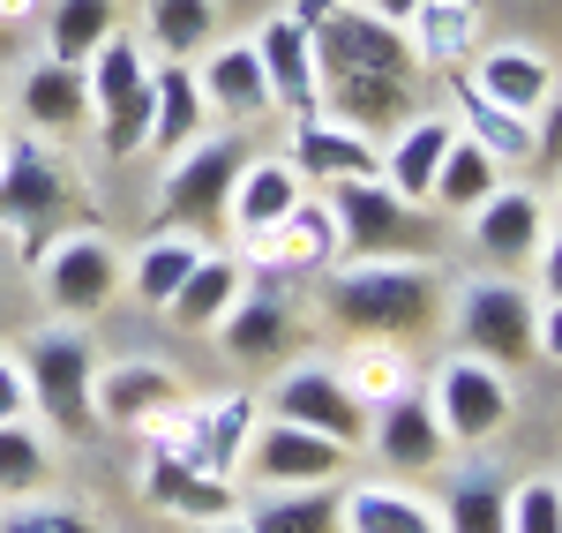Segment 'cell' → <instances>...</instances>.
Masks as SVG:
<instances>
[{
  "instance_id": "obj_1",
  "label": "cell",
  "mask_w": 562,
  "mask_h": 533,
  "mask_svg": "<svg viewBox=\"0 0 562 533\" xmlns=\"http://www.w3.org/2000/svg\"><path fill=\"white\" fill-rule=\"evenodd\" d=\"M330 219H338V248H352V264H405L428 248L420 203L390 196L383 180H330Z\"/></svg>"
},
{
  "instance_id": "obj_2",
  "label": "cell",
  "mask_w": 562,
  "mask_h": 533,
  "mask_svg": "<svg viewBox=\"0 0 562 533\" xmlns=\"http://www.w3.org/2000/svg\"><path fill=\"white\" fill-rule=\"evenodd\" d=\"M330 309L368 338H397V331H420L435 315V286L420 264H352L330 286Z\"/></svg>"
},
{
  "instance_id": "obj_3",
  "label": "cell",
  "mask_w": 562,
  "mask_h": 533,
  "mask_svg": "<svg viewBox=\"0 0 562 533\" xmlns=\"http://www.w3.org/2000/svg\"><path fill=\"white\" fill-rule=\"evenodd\" d=\"M458 331H465V354L487 360V368H525V360L540 354L532 293L510 286V278H473L458 293Z\"/></svg>"
},
{
  "instance_id": "obj_4",
  "label": "cell",
  "mask_w": 562,
  "mask_h": 533,
  "mask_svg": "<svg viewBox=\"0 0 562 533\" xmlns=\"http://www.w3.org/2000/svg\"><path fill=\"white\" fill-rule=\"evenodd\" d=\"M23 384H31V406H38L53 429H83L90 421V391H98V354H90L83 331H38L23 346Z\"/></svg>"
},
{
  "instance_id": "obj_5",
  "label": "cell",
  "mask_w": 562,
  "mask_h": 533,
  "mask_svg": "<svg viewBox=\"0 0 562 533\" xmlns=\"http://www.w3.org/2000/svg\"><path fill=\"white\" fill-rule=\"evenodd\" d=\"M90 98H98V121H105V151L113 158H128L150 143V60L135 53V38H105L90 53Z\"/></svg>"
},
{
  "instance_id": "obj_6",
  "label": "cell",
  "mask_w": 562,
  "mask_h": 533,
  "mask_svg": "<svg viewBox=\"0 0 562 533\" xmlns=\"http://www.w3.org/2000/svg\"><path fill=\"white\" fill-rule=\"evenodd\" d=\"M435 421H442V436L450 444H487L503 421H510V384H503V368H487V360H450L442 376H435Z\"/></svg>"
},
{
  "instance_id": "obj_7",
  "label": "cell",
  "mask_w": 562,
  "mask_h": 533,
  "mask_svg": "<svg viewBox=\"0 0 562 533\" xmlns=\"http://www.w3.org/2000/svg\"><path fill=\"white\" fill-rule=\"evenodd\" d=\"M240 166H248V158H240L233 143H188L180 166L166 174V219H173L180 233L195 225V241H203V233L225 219V196H233Z\"/></svg>"
},
{
  "instance_id": "obj_8",
  "label": "cell",
  "mask_w": 562,
  "mask_h": 533,
  "mask_svg": "<svg viewBox=\"0 0 562 533\" xmlns=\"http://www.w3.org/2000/svg\"><path fill=\"white\" fill-rule=\"evenodd\" d=\"M121 286V256L98 241V233H60L45 248V301L68 315H98Z\"/></svg>"
},
{
  "instance_id": "obj_9",
  "label": "cell",
  "mask_w": 562,
  "mask_h": 533,
  "mask_svg": "<svg viewBox=\"0 0 562 533\" xmlns=\"http://www.w3.org/2000/svg\"><path fill=\"white\" fill-rule=\"evenodd\" d=\"M278 421H301L315 436H330V444H360L368 436V406L346 391V376H330V368H293L285 384H278Z\"/></svg>"
},
{
  "instance_id": "obj_10",
  "label": "cell",
  "mask_w": 562,
  "mask_h": 533,
  "mask_svg": "<svg viewBox=\"0 0 562 533\" xmlns=\"http://www.w3.org/2000/svg\"><path fill=\"white\" fill-rule=\"evenodd\" d=\"M248 466H256V481H270V489H315V481H330L346 466V444L315 436L301 421H270L256 444H248Z\"/></svg>"
},
{
  "instance_id": "obj_11",
  "label": "cell",
  "mask_w": 562,
  "mask_h": 533,
  "mask_svg": "<svg viewBox=\"0 0 562 533\" xmlns=\"http://www.w3.org/2000/svg\"><path fill=\"white\" fill-rule=\"evenodd\" d=\"M248 45H256L262 76H270V106H285L293 121H307V113L323 106V76H315V45H307V31L293 23V15H278V23H262Z\"/></svg>"
},
{
  "instance_id": "obj_12",
  "label": "cell",
  "mask_w": 562,
  "mask_h": 533,
  "mask_svg": "<svg viewBox=\"0 0 562 533\" xmlns=\"http://www.w3.org/2000/svg\"><path fill=\"white\" fill-rule=\"evenodd\" d=\"M285 166L301 180H375V143L360 129H338V121L307 113L293 129V143H285Z\"/></svg>"
},
{
  "instance_id": "obj_13",
  "label": "cell",
  "mask_w": 562,
  "mask_h": 533,
  "mask_svg": "<svg viewBox=\"0 0 562 533\" xmlns=\"http://www.w3.org/2000/svg\"><path fill=\"white\" fill-rule=\"evenodd\" d=\"M323 98L338 106V129H390V121H413V76H368V68H330Z\"/></svg>"
},
{
  "instance_id": "obj_14",
  "label": "cell",
  "mask_w": 562,
  "mask_h": 533,
  "mask_svg": "<svg viewBox=\"0 0 562 533\" xmlns=\"http://www.w3.org/2000/svg\"><path fill=\"white\" fill-rule=\"evenodd\" d=\"M173 399H180V384L158 368V360H128V368L98 376L90 413H105V421H121V429H158V421L173 413Z\"/></svg>"
},
{
  "instance_id": "obj_15",
  "label": "cell",
  "mask_w": 562,
  "mask_h": 533,
  "mask_svg": "<svg viewBox=\"0 0 562 533\" xmlns=\"http://www.w3.org/2000/svg\"><path fill=\"white\" fill-rule=\"evenodd\" d=\"M450 143H458V121H450V113H420V121H405L397 143H390V158H383V188H390V196H405V203H428L435 166H442Z\"/></svg>"
},
{
  "instance_id": "obj_16",
  "label": "cell",
  "mask_w": 562,
  "mask_h": 533,
  "mask_svg": "<svg viewBox=\"0 0 562 533\" xmlns=\"http://www.w3.org/2000/svg\"><path fill=\"white\" fill-rule=\"evenodd\" d=\"M540 225H548L540 196H525V188H495V196L473 211V241H480L487 264H525V256L548 241Z\"/></svg>"
},
{
  "instance_id": "obj_17",
  "label": "cell",
  "mask_w": 562,
  "mask_h": 533,
  "mask_svg": "<svg viewBox=\"0 0 562 533\" xmlns=\"http://www.w3.org/2000/svg\"><path fill=\"white\" fill-rule=\"evenodd\" d=\"M375 451H383L397 474H420V466H435L450 451V436H442V421H435V406L420 391H397L375 413Z\"/></svg>"
},
{
  "instance_id": "obj_18",
  "label": "cell",
  "mask_w": 562,
  "mask_h": 533,
  "mask_svg": "<svg viewBox=\"0 0 562 533\" xmlns=\"http://www.w3.org/2000/svg\"><path fill=\"white\" fill-rule=\"evenodd\" d=\"M248 444H256V399H217L211 413H195V429H180V444H166V451H180L188 466H203V474L225 481Z\"/></svg>"
},
{
  "instance_id": "obj_19",
  "label": "cell",
  "mask_w": 562,
  "mask_h": 533,
  "mask_svg": "<svg viewBox=\"0 0 562 533\" xmlns=\"http://www.w3.org/2000/svg\"><path fill=\"white\" fill-rule=\"evenodd\" d=\"M143 489H150V503H158V511L211 519V526H225V519L240 511V503H233V489H225L217 474L188 466V458H180V451H166V444H158V458H150V481H143Z\"/></svg>"
},
{
  "instance_id": "obj_20",
  "label": "cell",
  "mask_w": 562,
  "mask_h": 533,
  "mask_svg": "<svg viewBox=\"0 0 562 533\" xmlns=\"http://www.w3.org/2000/svg\"><path fill=\"white\" fill-rule=\"evenodd\" d=\"M473 76L480 98H495V106H510V113H540L548 106V90H555V68L532 53V45H495V53H480V68H465Z\"/></svg>"
},
{
  "instance_id": "obj_21",
  "label": "cell",
  "mask_w": 562,
  "mask_h": 533,
  "mask_svg": "<svg viewBox=\"0 0 562 533\" xmlns=\"http://www.w3.org/2000/svg\"><path fill=\"white\" fill-rule=\"evenodd\" d=\"M450 90H458V113L473 121V143L495 158V166H503V174L540 158V135H532V121H525V113H510V106H495V98H480L465 68H450Z\"/></svg>"
},
{
  "instance_id": "obj_22",
  "label": "cell",
  "mask_w": 562,
  "mask_h": 533,
  "mask_svg": "<svg viewBox=\"0 0 562 533\" xmlns=\"http://www.w3.org/2000/svg\"><path fill=\"white\" fill-rule=\"evenodd\" d=\"M307 196V180L285 166V158H256V166H240V180H233V196H225V219L240 225L248 241L256 233H270V225L285 219L293 203Z\"/></svg>"
},
{
  "instance_id": "obj_23",
  "label": "cell",
  "mask_w": 562,
  "mask_h": 533,
  "mask_svg": "<svg viewBox=\"0 0 562 533\" xmlns=\"http://www.w3.org/2000/svg\"><path fill=\"white\" fill-rule=\"evenodd\" d=\"M203 106H217V113H233V121H262L270 113V76H262L256 45H217V53H203Z\"/></svg>"
},
{
  "instance_id": "obj_24",
  "label": "cell",
  "mask_w": 562,
  "mask_h": 533,
  "mask_svg": "<svg viewBox=\"0 0 562 533\" xmlns=\"http://www.w3.org/2000/svg\"><path fill=\"white\" fill-rule=\"evenodd\" d=\"M217 338L233 346V360H270L285 354V338H293V301L278 293V286H240V301L225 309V323H217Z\"/></svg>"
},
{
  "instance_id": "obj_25",
  "label": "cell",
  "mask_w": 562,
  "mask_h": 533,
  "mask_svg": "<svg viewBox=\"0 0 562 533\" xmlns=\"http://www.w3.org/2000/svg\"><path fill=\"white\" fill-rule=\"evenodd\" d=\"M240 286H248V270L233 264V256H195V270L173 286V301H166V315H173L180 331H217L225 323V309L240 301Z\"/></svg>"
},
{
  "instance_id": "obj_26",
  "label": "cell",
  "mask_w": 562,
  "mask_h": 533,
  "mask_svg": "<svg viewBox=\"0 0 562 533\" xmlns=\"http://www.w3.org/2000/svg\"><path fill=\"white\" fill-rule=\"evenodd\" d=\"M262 241V264L270 270H315L338 256V219H330V203H293L285 219L270 225V233H256Z\"/></svg>"
},
{
  "instance_id": "obj_27",
  "label": "cell",
  "mask_w": 562,
  "mask_h": 533,
  "mask_svg": "<svg viewBox=\"0 0 562 533\" xmlns=\"http://www.w3.org/2000/svg\"><path fill=\"white\" fill-rule=\"evenodd\" d=\"M150 90H158V98H150V151H173L180 158V151L203 135V113H211V106H203V84H195L188 60H166V68L150 76Z\"/></svg>"
},
{
  "instance_id": "obj_28",
  "label": "cell",
  "mask_w": 562,
  "mask_h": 533,
  "mask_svg": "<svg viewBox=\"0 0 562 533\" xmlns=\"http://www.w3.org/2000/svg\"><path fill=\"white\" fill-rule=\"evenodd\" d=\"M60 203H68L60 166H53L45 151H31V143H15V151H8V166H0V219L38 225V219H53Z\"/></svg>"
},
{
  "instance_id": "obj_29",
  "label": "cell",
  "mask_w": 562,
  "mask_h": 533,
  "mask_svg": "<svg viewBox=\"0 0 562 533\" xmlns=\"http://www.w3.org/2000/svg\"><path fill=\"white\" fill-rule=\"evenodd\" d=\"M405 31H413V60H435V68H458L480 38V8L473 0H420L413 15H405Z\"/></svg>"
},
{
  "instance_id": "obj_30",
  "label": "cell",
  "mask_w": 562,
  "mask_h": 533,
  "mask_svg": "<svg viewBox=\"0 0 562 533\" xmlns=\"http://www.w3.org/2000/svg\"><path fill=\"white\" fill-rule=\"evenodd\" d=\"M495 180H503V166L480 151L473 135H458V143L442 151V166H435L428 203H442V211H480V203L495 196Z\"/></svg>"
},
{
  "instance_id": "obj_31",
  "label": "cell",
  "mask_w": 562,
  "mask_h": 533,
  "mask_svg": "<svg viewBox=\"0 0 562 533\" xmlns=\"http://www.w3.org/2000/svg\"><path fill=\"white\" fill-rule=\"evenodd\" d=\"M23 106H31V121L38 129H76L90 113V76L83 68H68V60H45V68H31V84H23Z\"/></svg>"
},
{
  "instance_id": "obj_32",
  "label": "cell",
  "mask_w": 562,
  "mask_h": 533,
  "mask_svg": "<svg viewBox=\"0 0 562 533\" xmlns=\"http://www.w3.org/2000/svg\"><path fill=\"white\" fill-rule=\"evenodd\" d=\"M338 526L346 533H442L428 503H413V496H397V489H352L338 503Z\"/></svg>"
},
{
  "instance_id": "obj_33",
  "label": "cell",
  "mask_w": 562,
  "mask_h": 533,
  "mask_svg": "<svg viewBox=\"0 0 562 533\" xmlns=\"http://www.w3.org/2000/svg\"><path fill=\"white\" fill-rule=\"evenodd\" d=\"M113 23H121V0H60L53 8V60L90 68V53L113 38Z\"/></svg>"
},
{
  "instance_id": "obj_34",
  "label": "cell",
  "mask_w": 562,
  "mask_h": 533,
  "mask_svg": "<svg viewBox=\"0 0 562 533\" xmlns=\"http://www.w3.org/2000/svg\"><path fill=\"white\" fill-rule=\"evenodd\" d=\"M338 503L346 496H330L323 481L293 489V496H270V503L248 511V533H338Z\"/></svg>"
},
{
  "instance_id": "obj_35",
  "label": "cell",
  "mask_w": 562,
  "mask_h": 533,
  "mask_svg": "<svg viewBox=\"0 0 562 533\" xmlns=\"http://www.w3.org/2000/svg\"><path fill=\"white\" fill-rule=\"evenodd\" d=\"M217 31V0H150V45L173 53V60H195Z\"/></svg>"
},
{
  "instance_id": "obj_36",
  "label": "cell",
  "mask_w": 562,
  "mask_h": 533,
  "mask_svg": "<svg viewBox=\"0 0 562 533\" xmlns=\"http://www.w3.org/2000/svg\"><path fill=\"white\" fill-rule=\"evenodd\" d=\"M195 256H203V241H195V233H166V241H150V248L135 256V293L166 309V301H173V286L195 270Z\"/></svg>"
},
{
  "instance_id": "obj_37",
  "label": "cell",
  "mask_w": 562,
  "mask_h": 533,
  "mask_svg": "<svg viewBox=\"0 0 562 533\" xmlns=\"http://www.w3.org/2000/svg\"><path fill=\"white\" fill-rule=\"evenodd\" d=\"M442 533H510V496H503V481H487V474L458 481V489H450V526Z\"/></svg>"
},
{
  "instance_id": "obj_38",
  "label": "cell",
  "mask_w": 562,
  "mask_h": 533,
  "mask_svg": "<svg viewBox=\"0 0 562 533\" xmlns=\"http://www.w3.org/2000/svg\"><path fill=\"white\" fill-rule=\"evenodd\" d=\"M45 481V444L31 421H0V496H31Z\"/></svg>"
},
{
  "instance_id": "obj_39",
  "label": "cell",
  "mask_w": 562,
  "mask_h": 533,
  "mask_svg": "<svg viewBox=\"0 0 562 533\" xmlns=\"http://www.w3.org/2000/svg\"><path fill=\"white\" fill-rule=\"evenodd\" d=\"M510 533H562V481H525L510 496Z\"/></svg>"
},
{
  "instance_id": "obj_40",
  "label": "cell",
  "mask_w": 562,
  "mask_h": 533,
  "mask_svg": "<svg viewBox=\"0 0 562 533\" xmlns=\"http://www.w3.org/2000/svg\"><path fill=\"white\" fill-rule=\"evenodd\" d=\"M346 391H352V399H397V391H405V384H397V354H390L383 338L360 354V368L346 376Z\"/></svg>"
},
{
  "instance_id": "obj_41",
  "label": "cell",
  "mask_w": 562,
  "mask_h": 533,
  "mask_svg": "<svg viewBox=\"0 0 562 533\" xmlns=\"http://www.w3.org/2000/svg\"><path fill=\"white\" fill-rule=\"evenodd\" d=\"M31 413V384H23V368L0 354V421H23Z\"/></svg>"
},
{
  "instance_id": "obj_42",
  "label": "cell",
  "mask_w": 562,
  "mask_h": 533,
  "mask_svg": "<svg viewBox=\"0 0 562 533\" xmlns=\"http://www.w3.org/2000/svg\"><path fill=\"white\" fill-rule=\"evenodd\" d=\"M532 135H540V158H555V166H562V90H548V106H540Z\"/></svg>"
},
{
  "instance_id": "obj_43",
  "label": "cell",
  "mask_w": 562,
  "mask_h": 533,
  "mask_svg": "<svg viewBox=\"0 0 562 533\" xmlns=\"http://www.w3.org/2000/svg\"><path fill=\"white\" fill-rule=\"evenodd\" d=\"M8 533H98L83 519H60V511H31V519H8Z\"/></svg>"
},
{
  "instance_id": "obj_44",
  "label": "cell",
  "mask_w": 562,
  "mask_h": 533,
  "mask_svg": "<svg viewBox=\"0 0 562 533\" xmlns=\"http://www.w3.org/2000/svg\"><path fill=\"white\" fill-rule=\"evenodd\" d=\"M540 286H548V301H562V225H555V241L540 248Z\"/></svg>"
},
{
  "instance_id": "obj_45",
  "label": "cell",
  "mask_w": 562,
  "mask_h": 533,
  "mask_svg": "<svg viewBox=\"0 0 562 533\" xmlns=\"http://www.w3.org/2000/svg\"><path fill=\"white\" fill-rule=\"evenodd\" d=\"M540 354L562 360V301H548V315H540Z\"/></svg>"
},
{
  "instance_id": "obj_46",
  "label": "cell",
  "mask_w": 562,
  "mask_h": 533,
  "mask_svg": "<svg viewBox=\"0 0 562 533\" xmlns=\"http://www.w3.org/2000/svg\"><path fill=\"white\" fill-rule=\"evenodd\" d=\"M360 8H368V15H383V23H397V31H405V15H413L420 0H360Z\"/></svg>"
},
{
  "instance_id": "obj_47",
  "label": "cell",
  "mask_w": 562,
  "mask_h": 533,
  "mask_svg": "<svg viewBox=\"0 0 562 533\" xmlns=\"http://www.w3.org/2000/svg\"><path fill=\"white\" fill-rule=\"evenodd\" d=\"M31 15V0H0V23H23Z\"/></svg>"
},
{
  "instance_id": "obj_48",
  "label": "cell",
  "mask_w": 562,
  "mask_h": 533,
  "mask_svg": "<svg viewBox=\"0 0 562 533\" xmlns=\"http://www.w3.org/2000/svg\"><path fill=\"white\" fill-rule=\"evenodd\" d=\"M0 166H8V135H0Z\"/></svg>"
},
{
  "instance_id": "obj_49",
  "label": "cell",
  "mask_w": 562,
  "mask_h": 533,
  "mask_svg": "<svg viewBox=\"0 0 562 533\" xmlns=\"http://www.w3.org/2000/svg\"><path fill=\"white\" fill-rule=\"evenodd\" d=\"M217 533H248V526H217Z\"/></svg>"
},
{
  "instance_id": "obj_50",
  "label": "cell",
  "mask_w": 562,
  "mask_h": 533,
  "mask_svg": "<svg viewBox=\"0 0 562 533\" xmlns=\"http://www.w3.org/2000/svg\"><path fill=\"white\" fill-rule=\"evenodd\" d=\"M346 8H360V0H346Z\"/></svg>"
},
{
  "instance_id": "obj_51",
  "label": "cell",
  "mask_w": 562,
  "mask_h": 533,
  "mask_svg": "<svg viewBox=\"0 0 562 533\" xmlns=\"http://www.w3.org/2000/svg\"><path fill=\"white\" fill-rule=\"evenodd\" d=\"M0 121H8V113H0Z\"/></svg>"
}]
</instances>
